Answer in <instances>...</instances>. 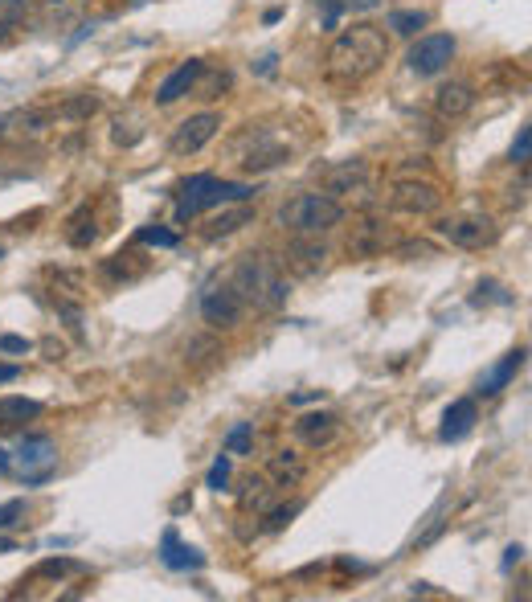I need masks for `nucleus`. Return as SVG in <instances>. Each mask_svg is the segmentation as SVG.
Here are the masks:
<instances>
[{"label": "nucleus", "instance_id": "17", "mask_svg": "<svg viewBox=\"0 0 532 602\" xmlns=\"http://www.w3.org/2000/svg\"><path fill=\"white\" fill-rule=\"evenodd\" d=\"M242 226H254V205H250V201H238L234 209L213 213V218L201 226V238H205V242H221V238L238 234Z\"/></svg>", "mask_w": 532, "mask_h": 602}, {"label": "nucleus", "instance_id": "26", "mask_svg": "<svg viewBox=\"0 0 532 602\" xmlns=\"http://www.w3.org/2000/svg\"><path fill=\"white\" fill-rule=\"evenodd\" d=\"M131 258H136V254H111V258H103L99 275L111 279V283H131V279H140V275L148 271V258H140V263H131Z\"/></svg>", "mask_w": 532, "mask_h": 602}, {"label": "nucleus", "instance_id": "18", "mask_svg": "<svg viewBox=\"0 0 532 602\" xmlns=\"http://www.w3.org/2000/svg\"><path fill=\"white\" fill-rule=\"evenodd\" d=\"M524 357H528V349L520 344V349H512L500 365H492L483 377H479V385H475V394H483V398H496V394H504L508 385H512V377L524 369Z\"/></svg>", "mask_w": 532, "mask_h": 602}, {"label": "nucleus", "instance_id": "32", "mask_svg": "<svg viewBox=\"0 0 532 602\" xmlns=\"http://www.w3.org/2000/svg\"><path fill=\"white\" fill-rule=\"evenodd\" d=\"M95 111H99V95H78V99H70V103L58 107L62 119H91Z\"/></svg>", "mask_w": 532, "mask_h": 602}, {"label": "nucleus", "instance_id": "21", "mask_svg": "<svg viewBox=\"0 0 532 602\" xmlns=\"http://www.w3.org/2000/svg\"><path fill=\"white\" fill-rule=\"evenodd\" d=\"M209 181L213 172H197V177L181 181V189H176V222H193L197 213H205V193H209Z\"/></svg>", "mask_w": 532, "mask_h": 602}, {"label": "nucleus", "instance_id": "46", "mask_svg": "<svg viewBox=\"0 0 532 602\" xmlns=\"http://www.w3.org/2000/svg\"><path fill=\"white\" fill-rule=\"evenodd\" d=\"M9 467H13V455H9L5 447H0V476H9Z\"/></svg>", "mask_w": 532, "mask_h": 602}, {"label": "nucleus", "instance_id": "1", "mask_svg": "<svg viewBox=\"0 0 532 602\" xmlns=\"http://www.w3.org/2000/svg\"><path fill=\"white\" fill-rule=\"evenodd\" d=\"M385 58H389L385 29L373 21H357L332 41V50L324 58V78L332 86H361L385 66Z\"/></svg>", "mask_w": 532, "mask_h": 602}, {"label": "nucleus", "instance_id": "40", "mask_svg": "<svg viewBox=\"0 0 532 602\" xmlns=\"http://www.w3.org/2000/svg\"><path fill=\"white\" fill-rule=\"evenodd\" d=\"M33 344L25 336H0V353H29Z\"/></svg>", "mask_w": 532, "mask_h": 602}, {"label": "nucleus", "instance_id": "42", "mask_svg": "<svg viewBox=\"0 0 532 602\" xmlns=\"http://www.w3.org/2000/svg\"><path fill=\"white\" fill-rule=\"evenodd\" d=\"M21 377V365H0V385H9Z\"/></svg>", "mask_w": 532, "mask_h": 602}, {"label": "nucleus", "instance_id": "12", "mask_svg": "<svg viewBox=\"0 0 532 602\" xmlns=\"http://www.w3.org/2000/svg\"><path fill=\"white\" fill-rule=\"evenodd\" d=\"M475 86L471 82H442L438 91H434V111H438V119H447V123H455V119H467L471 111H475Z\"/></svg>", "mask_w": 532, "mask_h": 602}, {"label": "nucleus", "instance_id": "31", "mask_svg": "<svg viewBox=\"0 0 532 602\" xmlns=\"http://www.w3.org/2000/svg\"><path fill=\"white\" fill-rule=\"evenodd\" d=\"M254 447V422H234L230 435H226V451L230 455H250Z\"/></svg>", "mask_w": 532, "mask_h": 602}, {"label": "nucleus", "instance_id": "35", "mask_svg": "<svg viewBox=\"0 0 532 602\" xmlns=\"http://www.w3.org/2000/svg\"><path fill=\"white\" fill-rule=\"evenodd\" d=\"M528 152H532V132H528V123H520V132H516L512 148H508V160L524 168V164H528Z\"/></svg>", "mask_w": 532, "mask_h": 602}, {"label": "nucleus", "instance_id": "4", "mask_svg": "<svg viewBox=\"0 0 532 602\" xmlns=\"http://www.w3.org/2000/svg\"><path fill=\"white\" fill-rule=\"evenodd\" d=\"M13 463H17V476L25 488H41L46 480L58 476V447L50 435H25Z\"/></svg>", "mask_w": 532, "mask_h": 602}, {"label": "nucleus", "instance_id": "37", "mask_svg": "<svg viewBox=\"0 0 532 602\" xmlns=\"http://www.w3.org/2000/svg\"><path fill=\"white\" fill-rule=\"evenodd\" d=\"M25 521V500H9L0 504V529H17Z\"/></svg>", "mask_w": 532, "mask_h": 602}, {"label": "nucleus", "instance_id": "29", "mask_svg": "<svg viewBox=\"0 0 532 602\" xmlns=\"http://www.w3.org/2000/svg\"><path fill=\"white\" fill-rule=\"evenodd\" d=\"M86 566L82 562H74V557H46V562H41L37 570H33V578H66V574H82Z\"/></svg>", "mask_w": 532, "mask_h": 602}, {"label": "nucleus", "instance_id": "23", "mask_svg": "<svg viewBox=\"0 0 532 602\" xmlns=\"http://www.w3.org/2000/svg\"><path fill=\"white\" fill-rule=\"evenodd\" d=\"M95 238H99L95 209H91V205H82L78 213H70V218H66V242H70L74 250H91Z\"/></svg>", "mask_w": 532, "mask_h": 602}, {"label": "nucleus", "instance_id": "27", "mask_svg": "<svg viewBox=\"0 0 532 602\" xmlns=\"http://www.w3.org/2000/svg\"><path fill=\"white\" fill-rule=\"evenodd\" d=\"M426 25H430V13H422V9H393L385 17V29H393L397 37H418V29H426Z\"/></svg>", "mask_w": 532, "mask_h": 602}, {"label": "nucleus", "instance_id": "14", "mask_svg": "<svg viewBox=\"0 0 532 602\" xmlns=\"http://www.w3.org/2000/svg\"><path fill=\"white\" fill-rule=\"evenodd\" d=\"M365 181H369L365 160H340V164H332V168L324 172V193L340 201V197H348V193H361Z\"/></svg>", "mask_w": 532, "mask_h": 602}, {"label": "nucleus", "instance_id": "7", "mask_svg": "<svg viewBox=\"0 0 532 602\" xmlns=\"http://www.w3.org/2000/svg\"><path fill=\"white\" fill-rule=\"evenodd\" d=\"M389 209H393V213H406V218H434V213L442 209V189H438L434 181L406 177V181L393 185Z\"/></svg>", "mask_w": 532, "mask_h": 602}, {"label": "nucleus", "instance_id": "39", "mask_svg": "<svg viewBox=\"0 0 532 602\" xmlns=\"http://www.w3.org/2000/svg\"><path fill=\"white\" fill-rule=\"evenodd\" d=\"M320 9H324V29H336V21H340V13H344L340 0H320Z\"/></svg>", "mask_w": 532, "mask_h": 602}, {"label": "nucleus", "instance_id": "34", "mask_svg": "<svg viewBox=\"0 0 532 602\" xmlns=\"http://www.w3.org/2000/svg\"><path fill=\"white\" fill-rule=\"evenodd\" d=\"M230 471H234V463H230V451H226V455H217V459H213V467H209V476H205V488H213V492H226V484H230Z\"/></svg>", "mask_w": 532, "mask_h": 602}, {"label": "nucleus", "instance_id": "44", "mask_svg": "<svg viewBox=\"0 0 532 602\" xmlns=\"http://www.w3.org/2000/svg\"><path fill=\"white\" fill-rule=\"evenodd\" d=\"M520 557H524V545H512V549H508V557H504V570H512V566L520 562Z\"/></svg>", "mask_w": 532, "mask_h": 602}, {"label": "nucleus", "instance_id": "41", "mask_svg": "<svg viewBox=\"0 0 532 602\" xmlns=\"http://www.w3.org/2000/svg\"><path fill=\"white\" fill-rule=\"evenodd\" d=\"M275 66H279V54H262V58H258V66H254V70H258V74H262V78H271V74H275Z\"/></svg>", "mask_w": 532, "mask_h": 602}, {"label": "nucleus", "instance_id": "2", "mask_svg": "<svg viewBox=\"0 0 532 602\" xmlns=\"http://www.w3.org/2000/svg\"><path fill=\"white\" fill-rule=\"evenodd\" d=\"M230 287L238 291V299L246 308H254V312H279L287 299H291V283H287V275L279 271V263L271 254H242L238 263H234V271H230Z\"/></svg>", "mask_w": 532, "mask_h": 602}, {"label": "nucleus", "instance_id": "43", "mask_svg": "<svg viewBox=\"0 0 532 602\" xmlns=\"http://www.w3.org/2000/svg\"><path fill=\"white\" fill-rule=\"evenodd\" d=\"M340 5H344V9H377L381 0H340Z\"/></svg>", "mask_w": 532, "mask_h": 602}, {"label": "nucleus", "instance_id": "38", "mask_svg": "<svg viewBox=\"0 0 532 602\" xmlns=\"http://www.w3.org/2000/svg\"><path fill=\"white\" fill-rule=\"evenodd\" d=\"M483 299H496V304H512V295H504L496 283H479V295H475V304H483Z\"/></svg>", "mask_w": 532, "mask_h": 602}, {"label": "nucleus", "instance_id": "15", "mask_svg": "<svg viewBox=\"0 0 532 602\" xmlns=\"http://www.w3.org/2000/svg\"><path fill=\"white\" fill-rule=\"evenodd\" d=\"M201 70H205V62L201 58H189V62H181L176 66L160 86H156V107H172L176 99H185L189 91H193V82L201 78Z\"/></svg>", "mask_w": 532, "mask_h": 602}, {"label": "nucleus", "instance_id": "11", "mask_svg": "<svg viewBox=\"0 0 532 602\" xmlns=\"http://www.w3.org/2000/svg\"><path fill=\"white\" fill-rule=\"evenodd\" d=\"M217 132H221V115H217V111L189 115L185 123H176V132H172V140H168V152H172V156H197Z\"/></svg>", "mask_w": 532, "mask_h": 602}, {"label": "nucleus", "instance_id": "8", "mask_svg": "<svg viewBox=\"0 0 532 602\" xmlns=\"http://www.w3.org/2000/svg\"><path fill=\"white\" fill-rule=\"evenodd\" d=\"M455 50H459V41L451 33H426V37H418L414 46H410L406 62H410V70L418 78H434V74H442V70L451 66Z\"/></svg>", "mask_w": 532, "mask_h": 602}, {"label": "nucleus", "instance_id": "22", "mask_svg": "<svg viewBox=\"0 0 532 602\" xmlns=\"http://www.w3.org/2000/svg\"><path fill=\"white\" fill-rule=\"evenodd\" d=\"M303 476H307V463L295 451H275L266 459V480L275 488H295V484H303Z\"/></svg>", "mask_w": 532, "mask_h": 602}, {"label": "nucleus", "instance_id": "19", "mask_svg": "<svg viewBox=\"0 0 532 602\" xmlns=\"http://www.w3.org/2000/svg\"><path fill=\"white\" fill-rule=\"evenodd\" d=\"M160 562H164L168 570L189 574V570H201V566H205V553L193 549V545H185L181 537H176V529H164V537H160Z\"/></svg>", "mask_w": 532, "mask_h": 602}, {"label": "nucleus", "instance_id": "36", "mask_svg": "<svg viewBox=\"0 0 532 602\" xmlns=\"http://www.w3.org/2000/svg\"><path fill=\"white\" fill-rule=\"evenodd\" d=\"M37 5V0H0V21H9V25H17V21H25V13Z\"/></svg>", "mask_w": 532, "mask_h": 602}, {"label": "nucleus", "instance_id": "33", "mask_svg": "<svg viewBox=\"0 0 532 602\" xmlns=\"http://www.w3.org/2000/svg\"><path fill=\"white\" fill-rule=\"evenodd\" d=\"M271 480H246V492H242V508H254V512H262L266 508V500H271Z\"/></svg>", "mask_w": 532, "mask_h": 602}, {"label": "nucleus", "instance_id": "28", "mask_svg": "<svg viewBox=\"0 0 532 602\" xmlns=\"http://www.w3.org/2000/svg\"><path fill=\"white\" fill-rule=\"evenodd\" d=\"M299 512H303V500H291V504H279V508H262V533H283Z\"/></svg>", "mask_w": 532, "mask_h": 602}, {"label": "nucleus", "instance_id": "50", "mask_svg": "<svg viewBox=\"0 0 532 602\" xmlns=\"http://www.w3.org/2000/svg\"><path fill=\"white\" fill-rule=\"evenodd\" d=\"M136 5H140V0H136Z\"/></svg>", "mask_w": 532, "mask_h": 602}, {"label": "nucleus", "instance_id": "9", "mask_svg": "<svg viewBox=\"0 0 532 602\" xmlns=\"http://www.w3.org/2000/svg\"><path fill=\"white\" fill-rule=\"evenodd\" d=\"M434 230L459 250H483L496 242L492 218H479V213H455V218H442Z\"/></svg>", "mask_w": 532, "mask_h": 602}, {"label": "nucleus", "instance_id": "10", "mask_svg": "<svg viewBox=\"0 0 532 602\" xmlns=\"http://www.w3.org/2000/svg\"><path fill=\"white\" fill-rule=\"evenodd\" d=\"M393 246H397V238L381 218H361L357 226H348V238H344L348 258H357V263H365V258H381Z\"/></svg>", "mask_w": 532, "mask_h": 602}, {"label": "nucleus", "instance_id": "47", "mask_svg": "<svg viewBox=\"0 0 532 602\" xmlns=\"http://www.w3.org/2000/svg\"><path fill=\"white\" fill-rule=\"evenodd\" d=\"M320 398H324V394H295V398H291V406H303V402H320Z\"/></svg>", "mask_w": 532, "mask_h": 602}, {"label": "nucleus", "instance_id": "3", "mask_svg": "<svg viewBox=\"0 0 532 602\" xmlns=\"http://www.w3.org/2000/svg\"><path fill=\"white\" fill-rule=\"evenodd\" d=\"M340 222H344V205L328 193H299L279 209V226L287 234H328Z\"/></svg>", "mask_w": 532, "mask_h": 602}, {"label": "nucleus", "instance_id": "45", "mask_svg": "<svg viewBox=\"0 0 532 602\" xmlns=\"http://www.w3.org/2000/svg\"><path fill=\"white\" fill-rule=\"evenodd\" d=\"M13 29H17V25H9V21H0V46H9V41H13Z\"/></svg>", "mask_w": 532, "mask_h": 602}, {"label": "nucleus", "instance_id": "48", "mask_svg": "<svg viewBox=\"0 0 532 602\" xmlns=\"http://www.w3.org/2000/svg\"><path fill=\"white\" fill-rule=\"evenodd\" d=\"M5 127H9V119H0V136H5Z\"/></svg>", "mask_w": 532, "mask_h": 602}, {"label": "nucleus", "instance_id": "5", "mask_svg": "<svg viewBox=\"0 0 532 602\" xmlns=\"http://www.w3.org/2000/svg\"><path fill=\"white\" fill-rule=\"evenodd\" d=\"M275 263H279V271L291 275V279H316V275L328 267V246H324L320 234H291Z\"/></svg>", "mask_w": 532, "mask_h": 602}, {"label": "nucleus", "instance_id": "6", "mask_svg": "<svg viewBox=\"0 0 532 602\" xmlns=\"http://www.w3.org/2000/svg\"><path fill=\"white\" fill-rule=\"evenodd\" d=\"M242 312H246V304L238 299V291L230 287V283H205V291H201V320L213 328V332H230V328H238L242 324Z\"/></svg>", "mask_w": 532, "mask_h": 602}, {"label": "nucleus", "instance_id": "30", "mask_svg": "<svg viewBox=\"0 0 532 602\" xmlns=\"http://www.w3.org/2000/svg\"><path fill=\"white\" fill-rule=\"evenodd\" d=\"M136 242L156 246V250H176V246H181V234H172L164 226H144V230H136Z\"/></svg>", "mask_w": 532, "mask_h": 602}, {"label": "nucleus", "instance_id": "24", "mask_svg": "<svg viewBox=\"0 0 532 602\" xmlns=\"http://www.w3.org/2000/svg\"><path fill=\"white\" fill-rule=\"evenodd\" d=\"M41 406L37 398H0V430H21L25 422L41 418Z\"/></svg>", "mask_w": 532, "mask_h": 602}, {"label": "nucleus", "instance_id": "16", "mask_svg": "<svg viewBox=\"0 0 532 602\" xmlns=\"http://www.w3.org/2000/svg\"><path fill=\"white\" fill-rule=\"evenodd\" d=\"M475 422H479V406H475V398H459V402H451V406H447V414H442L438 439H442V443H459V439H467L471 430H475Z\"/></svg>", "mask_w": 532, "mask_h": 602}, {"label": "nucleus", "instance_id": "13", "mask_svg": "<svg viewBox=\"0 0 532 602\" xmlns=\"http://www.w3.org/2000/svg\"><path fill=\"white\" fill-rule=\"evenodd\" d=\"M291 160V148L287 144H279L275 136H266V132H258L254 136V144L242 152V172H271V168H279V164H287Z\"/></svg>", "mask_w": 532, "mask_h": 602}, {"label": "nucleus", "instance_id": "25", "mask_svg": "<svg viewBox=\"0 0 532 602\" xmlns=\"http://www.w3.org/2000/svg\"><path fill=\"white\" fill-rule=\"evenodd\" d=\"M86 13V0H37V21L41 25H70Z\"/></svg>", "mask_w": 532, "mask_h": 602}, {"label": "nucleus", "instance_id": "49", "mask_svg": "<svg viewBox=\"0 0 532 602\" xmlns=\"http://www.w3.org/2000/svg\"><path fill=\"white\" fill-rule=\"evenodd\" d=\"M0 258H5V246H0Z\"/></svg>", "mask_w": 532, "mask_h": 602}, {"label": "nucleus", "instance_id": "20", "mask_svg": "<svg viewBox=\"0 0 532 602\" xmlns=\"http://www.w3.org/2000/svg\"><path fill=\"white\" fill-rule=\"evenodd\" d=\"M336 430H340V418L328 414V410H316V414H303V418L295 422V439L320 451V447H328V443L336 439Z\"/></svg>", "mask_w": 532, "mask_h": 602}]
</instances>
